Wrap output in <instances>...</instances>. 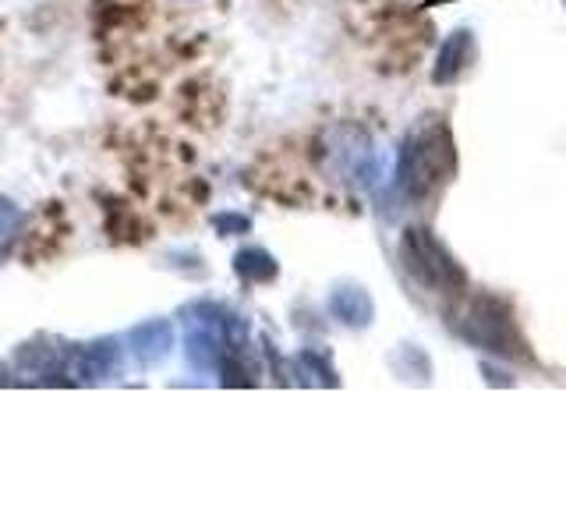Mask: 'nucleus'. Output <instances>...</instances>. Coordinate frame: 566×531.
Listing matches in <instances>:
<instances>
[{
	"label": "nucleus",
	"instance_id": "obj_1",
	"mask_svg": "<svg viewBox=\"0 0 566 531\" xmlns=\"http://www.w3.org/2000/svg\"><path fill=\"white\" fill-rule=\"evenodd\" d=\"M457 174V142L447 117L424 114L411 124L397 153L394 191L407 206H424L453 181Z\"/></svg>",
	"mask_w": 566,
	"mask_h": 531
},
{
	"label": "nucleus",
	"instance_id": "obj_2",
	"mask_svg": "<svg viewBox=\"0 0 566 531\" xmlns=\"http://www.w3.org/2000/svg\"><path fill=\"white\" fill-rule=\"evenodd\" d=\"M450 330L474 351H489L506 362H531V344L524 341L517 319L495 294H460L450 312Z\"/></svg>",
	"mask_w": 566,
	"mask_h": 531
},
{
	"label": "nucleus",
	"instance_id": "obj_3",
	"mask_svg": "<svg viewBox=\"0 0 566 531\" xmlns=\"http://www.w3.org/2000/svg\"><path fill=\"white\" fill-rule=\"evenodd\" d=\"M397 259L407 280L418 283L421 291L442 294V298H460L471 291V277L460 266V259L450 252V244L442 241L432 227L424 223H407L400 244H397Z\"/></svg>",
	"mask_w": 566,
	"mask_h": 531
},
{
	"label": "nucleus",
	"instance_id": "obj_4",
	"mask_svg": "<svg viewBox=\"0 0 566 531\" xmlns=\"http://www.w3.org/2000/svg\"><path fill=\"white\" fill-rule=\"evenodd\" d=\"M124 365V344L120 341H93V344H67L64 362V383L93 386L103 379H114Z\"/></svg>",
	"mask_w": 566,
	"mask_h": 531
},
{
	"label": "nucleus",
	"instance_id": "obj_5",
	"mask_svg": "<svg viewBox=\"0 0 566 531\" xmlns=\"http://www.w3.org/2000/svg\"><path fill=\"white\" fill-rule=\"evenodd\" d=\"M64 362H67V344H53L46 336L32 344H22L14 351L11 368L29 383H64Z\"/></svg>",
	"mask_w": 566,
	"mask_h": 531
},
{
	"label": "nucleus",
	"instance_id": "obj_6",
	"mask_svg": "<svg viewBox=\"0 0 566 531\" xmlns=\"http://www.w3.org/2000/svg\"><path fill=\"white\" fill-rule=\"evenodd\" d=\"M474 61H478V35L471 29H453L436 53L432 82L436 85H457L474 67Z\"/></svg>",
	"mask_w": 566,
	"mask_h": 531
},
{
	"label": "nucleus",
	"instance_id": "obj_7",
	"mask_svg": "<svg viewBox=\"0 0 566 531\" xmlns=\"http://www.w3.org/2000/svg\"><path fill=\"white\" fill-rule=\"evenodd\" d=\"M124 351H132L142 368H153L159 362H167L170 351H174V326L167 323V319L138 323L128 336H124Z\"/></svg>",
	"mask_w": 566,
	"mask_h": 531
},
{
	"label": "nucleus",
	"instance_id": "obj_8",
	"mask_svg": "<svg viewBox=\"0 0 566 531\" xmlns=\"http://www.w3.org/2000/svg\"><path fill=\"white\" fill-rule=\"evenodd\" d=\"M326 309L336 323H344L347 330H368L371 319H376L371 294L365 288H358V283H340V288H333Z\"/></svg>",
	"mask_w": 566,
	"mask_h": 531
},
{
	"label": "nucleus",
	"instance_id": "obj_9",
	"mask_svg": "<svg viewBox=\"0 0 566 531\" xmlns=\"http://www.w3.org/2000/svg\"><path fill=\"white\" fill-rule=\"evenodd\" d=\"M234 273L244 283H270V280H276L280 266L270 252H265V248H241V252L234 256Z\"/></svg>",
	"mask_w": 566,
	"mask_h": 531
},
{
	"label": "nucleus",
	"instance_id": "obj_10",
	"mask_svg": "<svg viewBox=\"0 0 566 531\" xmlns=\"http://www.w3.org/2000/svg\"><path fill=\"white\" fill-rule=\"evenodd\" d=\"M394 372L403 379V383H432V362L429 354H424L418 344H400V351L394 354Z\"/></svg>",
	"mask_w": 566,
	"mask_h": 531
},
{
	"label": "nucleus",
	"instance_id": "obj_11",
	"mask_svg": "<svg viewBox=\"0 0 566 531\" xmlns=\"http://www.w3.org/2000/svg\"><path fill=\"white\" fill-rule=\"evenodd\" d=\"M294 368H297V379L305 386H336V383H340V379H336L333 365L318 351H301Z\"/></svg>",
	"mask_w": 566,
	"mask_h": 531
},
{
	"label": "nucleus",
	"instance_id": "obj_12",
	"mask_svg": "<svg viewBox=\"0 0 566 531\" xmlns=\"http://www.w3.org/2000/svg\"><path fill=\"white\" fill-rule=\"evenodd\" d=\"M22 223H25L22 209L0 195V256H8V248L14 244V238L22 235Z\"/></svg>",
	"mask_w": 566,
	"mask_h": 531
},
{
	"label": "nucleus",
	"instance_id": "obj_13",
	"mask_svg": "<svg viewBox=\"0 0 566 531\" xmlns=\"http://www.w3.org/2000/svg\"><path fill=\"white\" fill-rule=\"evenodd\" d=\"M217 227H220V230H230V227L248 230V220H244V217H220V220H217Z\"/></svg>",
	"mask_w": 566,
	"mask_h": 531
},
{
	"label": "nucleus",
	"instance_id": "obj_14",
	"mask_svg": "<svg viewBox=\"0 0 566 531\" xmlns=\"http://www.w3.org/2000/svg\"><path fill=\"white\" fill-rule=\"evenodd\" d=\"M439 4V0H424V8H436Z\"/></svg>",
	"mask_w": 566,
	"mask_h": 531
},
{
	"label": "nucleus",
	"instance_id": "obj_15",
	"mask_svg": "<svg viewBox=\"0 0 566 531\" xmlns=\"http://www.w3.org/2000/svg\"><path fill=\"white\" fill-rule=\"evenodd\" d=\"M563 4H566V0H563Z\"/></svg>",
	"mask_w": 566,
	"mask_h": 531
}]
</instances>
